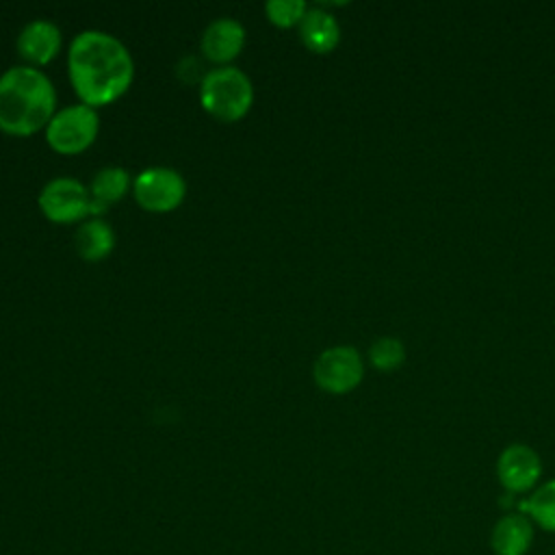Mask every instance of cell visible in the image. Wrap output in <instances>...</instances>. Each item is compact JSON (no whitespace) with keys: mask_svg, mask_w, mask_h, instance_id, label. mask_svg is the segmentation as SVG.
<instances>
[{"mask_svg":"<svg viewBox=\"0 0 555 555\" xmlns=\"http://www.w3.org/2000/svg\"><path fill=\"white\" fill-rule=\"evenodd\" d=\"M299 37L308 50L325 54L336 48L340 39V26L332 13L321 7H312L299 22Z\"/></svg>","mask_w":555,"mask_h":555,"instance_id":"cell-12","label":"cell"},{"mask_svg":"<svg viewBox=\"0 0 555 555\" xmlns=\"http://www.w3.org/2000/svg\"><path fill=\"white\" fill-rule=\"evenodd\" d=\"M364 375V364L360 353L349 345H338L325 349L312 366V377L319 388L332 395H343L353 390Z\"/></svg>","mask_w":555,"mask_h":555,"instance_id":"cell-6","label":"cell"},{"mask_svg":"<svg viewBox=\"0 0 555 555\" xmlns=\"http://www.w3.org/2000/svg\"><path fill=\"white\" fill-rule=\"evenodd\" d=\"M63 43L61 28L50 20H33L17 35V52L24 61L35 65L50 63Z\"/></svg>","mask_w":555,"mask_h":555,"instance_id":"cell-11","label":"cell"},{"mask_svg":"<svg viewBox=\"0 0 555 555\" xmlns=\"http://www.w3.org/2000/svg\"><path fill=\"white\" fill-rule=\"evenodd\" d=\"M306 11H308V4L304 0H269L264 4L267 17L275 26H282V28H288V26H295V24L299 26Z\"/></svg>","mask_w":555,"mask_h":555,"instance_id":"cell-17","label":"cell"},{"mask_svg":"<svg viewBox=\"0 0 555 555\" xmlns=\"http://www.w3.org/2000/svg\"><path fill=\"white\" fill-rule=\"evenodd\" d=\"M542 477L540 455L522 442L505 447L496 457V479L509 494L533 492Z\"/></svg>","mask_w":555,"mask_h":555,"instance_id":"cell-8","label":"cell"},{"mask_svg":"<svg viewBox=\"0 0 555 555\" xmlns=\"http://www.w3.org/2000/svg\"><path fill=\"white\" fill-rule=\"evenodd\" d=\"M369 360L377 371H395L405 362V347L395 336H382L371 343Z\"/></svg>","mask_w":555,"mask_h":555,"instance_id":"cell-16","label":"cell"},{"mask_svg":"<svg viewBox=\"0 0 555 555\" xmlns=\"http://www.w3.org/2000/svg\"><path fill=\"white\" fill-rule=\"evenodd\" d=\"M76 251L87 262H98L106 258L115 247V232L102 217H91L82 221L74 234Z\"/></svg>","mask_w":555,"mask_h":555,"instance_id":"cell-13","label":"cell"},{"mask_svg":"<svg viewBox=\"0 0 555 555\" xmlns=\"http://www.w3.org/2000/svg\"><path fill=\"white\" fill-rule=\"evenodd\" d=\"M535 540V525L522 512L503 514L490 531V548L494 555H527Z\"/></svg>","mask_w":555,"mask_h":555,"instance_id":"cell-9","label":"cell"},{"mask_svg":"<svg viewBox=\"0 0 555 555\" xmlns=\"http://www.w3.org/2000/svg\"><path fill=\"white\" fill-rule=\"evenodd\" d=\"M56 91L52 80L33 65H15L0 76V130L26 137L54 117Z\"/></svg>","mask_w":555,"mask_h":555,"instance_id":"cell-2","label":"cell"},{"mask_svg":"<svg viewBox=\"0 0 555 555\" xmlns=\"http://www.w3.org/2000/svg\"><path fill=\"white\" fill-rule=\"evenodd\" d=\"M67 72L80 102L98 108L126 93L134 78V63L117 37L82 30L69 46Z\"/></svg>","mask_w":555,"mask_h":555,"instance_id":"cell-1","label":"cell"},{"mask_svg":"<svg viewBox=\"0 0 555 555\" xmlns=\"http://www.w3.org/2000/svg\"><path fill=\"white\" fill-rule=\"evenodd\" d=\"M41 212L56 223L85 219L91 210L89 186L76 178H52L39 193Z\"/></svg>","mask_w":555,"mask_h":555,"instance_id":"cell-7","label":"cell"},{"mask_svg":"<svg viewBox=\"0 0 555 555\" xmlns=\"http://www.w3.org/2000/svg\"><path fill=\"white\" fill-rule=\"evenodd\" d=\"M518 512L527 514L538 529L555 533V479L540 483L527 499H522Z\"/></svg>","mask_w":555,"mask_h":555,"instance_id":"cell-14","label":"cell"},{"mask_svg":"<svg viewBox=\"0 0 555 555\" xmlns=\"http://www.w3.org/2000/svg\"><path fill=\"white\" fill-rule=\"evenodd\" d=\"M130 186V176L124 167H117V165H108V167H102L93 178H91V184H89V193L95 202L108 206L117 199H121L126 195Z\"/></svg>","mask_w":555,"mask_h":555,"instance_id":"cell-15","label":"cell"},{"mask_svg":"<svg viewBox=\"0 0 555 555\" xmlns=\"http://www.w3.org/2000/svg\"><path fill=\"white\" fill-rule=\"evenodd\" d=\"M199 102L219 121H236L254 102L251 80L234 65L208 69L199 82Z\"/></svg>","mask_w":555,"mask_h":555,"instance_id":"cell-3","label":"cell"},{"mask_svg":"<svg viewBox=\"0 0 555 555\" xmlns=\"http://www.w3.org/2000/svg\"><path fill=\"white\" fill-rule=\"evenodd\" d=\"M132 193L141 208L150 212H169L184 199L186 182L182 173L171 167H147L132 180Z\"/></svg>","mask_w":555,"mask_h":555,"instance_id":"cell-5","label":"cell"},{"mask_svg":"<svg viewBox=\"0 0 555 555\" xmlns=\"http://www.w3.org/2000/svg\"><path fill=\"white\" fill-rule=\"evenodd\" d=\"M100 130V117L89 104H69L54 113L46 126V141L59 154H78L87 150Z\"/></svg>","mask_w":555,"mask_h":555,"instance_id":"cell-4","label":"cell"},{"mask_svg":"<svg viewBox=\"0 0 555 555\" xmlns=\"http://www.w3.org/2000/svg\"><path fill=\"white\" fill-rule=\"evenodd\" d=\"M199 46L204 56L221 67L241 54L245 46V28L234 17H217L204 28Z\"/></svg>","mask_w":555,"mask_h":555,"instance_id":"cell-10","label":"cell"}]
</instances>
